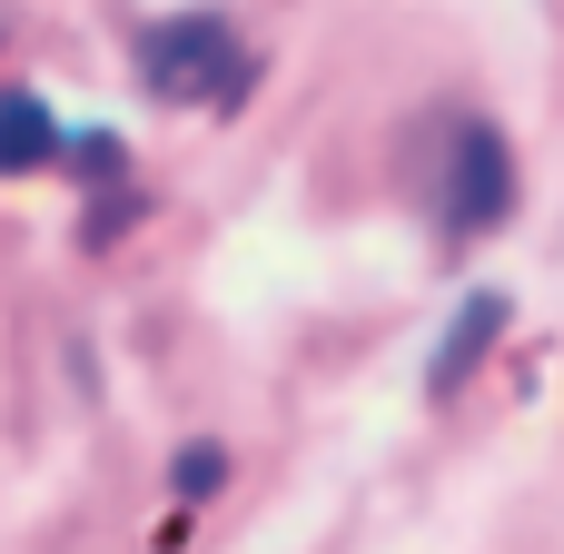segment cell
Instances as JSON below:
<instances>
[{"mask_svg": "<svg viewBox=\"0 0 564 554\" xmlns=\"http://www.w3.org/2000/svg\"><path fill=\"white\" fill-rule=\"evenodd\" d=\"M228 69H238V40H228V20H208V10L159 20V30L139 40V79H149L159 99H198V89L228 99Z\"/></svg>", "mask_w": 564, "mask_h": 554, "instance_id": "1", "label": "cell"}, {"mask_svg": "<svg viewBox=\"0 0 564 554\" xmlns=\"http://www.w3.org/2000/svg\"><path fill=\"white\" fill-rule=\"evenodd\" d=\"M506 208H516V149L476 119V129L446 139V228L486 238V228H506Z\"/></svg>", "mask_w": 564, "mask_h": 554, "instance_id": "2", "label": "cell"}, {"mask_svg": "<svg viewBox=\"0 0 564 554\" xmlns=\"http://www.w3.org/2000/svg\"><path fill=\"white\" fill-rule=\"evenodd\" d=\"M496 337H506V297H496V287H476V297L456 307V327L436 337V357H426V387H436V397H456V387L476 377V357H486Z\"/></svg>", "mask_w": 564, "mask_h": 554, "instance_id": "3", "label": "cell"}, {"mask_svg": "<svg viewBox=\"0 0 564 554\" xmlns=\"http://www.w3.org/2000/svg\"><path fill=\"white\" fill-rule=\"evenodd\" d=\"M59 149V129H50V109L30 99V89H10L0 99V178H20V169H40Z\"/></svg>", "mask_w": 564, "mask_h": 554, "instance_id": "4", "label": "cell"}, {"mask_svg": "<svg viewBox=\"0 0 564 554\" xmlns=\"http://www.w3.org/2000/svg\"><path fill=\"white\" fill-rule=\"evenodd\" d=\"M228 476V446H178V496H218Z\"/></svg>", "mask_w": 564, "mask_h": 554, "instance_id": "5", "label": "cell"}, {"mask_svg": "<svg viewBox=\"0 0 564 554\" xmlns=\"http://www.w3.org/2000/svg\"><path fill=\"white\" fill-rule=\"evenodd\" d=\"M69 169H79V178H119L129 159H119V139H109V129H89V139H69Z\"/></svg>", "mask_w": 564, "mask_h": 554, "instance_id": "6", "label": "cell"}]
</instances>
